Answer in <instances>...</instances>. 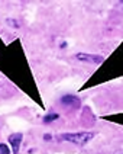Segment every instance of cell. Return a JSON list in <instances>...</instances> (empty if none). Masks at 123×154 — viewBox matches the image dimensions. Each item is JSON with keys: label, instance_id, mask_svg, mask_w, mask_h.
Segmentation results:
<instances>
[{"label": "cell", "instance_id": "6da1fadb", "mask_svg": "<svg viewBox=\"0 0 123 154\" xmlns=\"http://www.w3.org/2000/svg\"><path fill=\"white\" fill-rule=\"evenodd\" d=\"M93 138H94V132H84L83 131V132H74V134H62L61 137H58V140L68 141L75 146H86Z\"/></svg>", "mask_w": 123, "mask_h": 154}, {"label": "cell", "instance_id": "7a4b0ae2", "mask_svg": "<svg viewBox=\"0 0 123 154\" xmlns=\"http://www.w3.org/2000/svg\"><path fill=\"white\" fill-rule=\"evenodd\" d=\"M75 58L78 61H84V63H96L100 64L101 61L104 60L101 55H94V54H84V52H78L75 54Z\"/></svg>", "mask_w": 123, "mask_h": 154}, {"label": "cell", "instance_id": "3957f363", "mask_svg": "<svg viewBox=\"0 0 123 154\" xmlns=\"http://www.w3.org/2000/svg\"><path fill=\"white\" fill-rule=\"evenodd\" d=\"M22 138H23V135H22L20 132H16V134H12V135H9V144H10V147H12V151H13V154H19Z\"/></svg>", "mask_w": 123, "mask_h": 154}, {"label": "cell", "instance_id": "277c9868", "mask_svg": "<svg viewBox=\"0 0 123 154\" xmlns=\"http://www.w3.org/2000/svg\"><path fill=\"white\" fill-rule=\"evenodd\" d=\"M61 102L64 103V105L78 106V105H80V99H78V97H75V96H72V94H65V96L61 99Z\"/></svg>", "mask_w": 123, "mask_h": 154}, {"label": "cell", "instance_id": "5b68a950", "mask_svg": "<svg viewBox=\"0 0 123 154\" xmlns=\"http://www.w3.org/2000/svg\"><path fill=\"white\" fill-rule=\"evenodd\" d=\"M60 118V115L58 113H51V115H46L44 118V122L45 124H48V122H52V121H55V119H58Z\"/></svg>", "mask_w": 123, "mask_h": 154}, {"label": "cell", "instance_id": "8992f818", "mask_svg": "<svg viewBox=\"0 0 123 154\" xmlns=\"http://www.w3.org/2000/svg\"><path fill=\"white\" fill-rule=\"evenodd\" d=\"M0 154H9V148H7V146L6 144H0Z\"/></svg>", "mask_w": 123, "mask_h": 154}, {"label": "cell", "instance_id": "52a82bcc", "mask_svg": "<svg viewBox=\"0 0 123 154\" xmlns=\"http://www.w3.org/2000/svg\"><path fill=\"white\" fill-rule=\"evenodd\" d=\"M122 154H123V153H122Z\"/></svg>", "mask_w": 123, "mask_h": 154}]
</instances>
